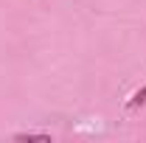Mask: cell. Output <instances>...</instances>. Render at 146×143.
<instances>
[{
	"label": "cell",
	"mask_w": 146,
	"mask_h": 143,
	"mask_svg": "<svg viewBox=\"0 0 146 143\" xmlns=\"http://www.w3.org/2000/svg\"><path fill=\"white\" fill-rule=\"evenodd\" d=\"M14 140H42V143H51V135H14Z\"/></svg>",
	"instance_id": "7a4b0ae2"
},
{
	"label": "cell",
	"mask_w": 146,
	"mask_h": 143,
	"mask_svg": "<svg viewBox=\"0 0 146 143\" xmlns=\"http://www.w3.org/2000/svg\"><path fill=\"white\" fill-rule=\"evenodd\" d=\"M143 101H146V87H141V90H138V93H135V95H132V101H129V109L141 107Z\"/></svg>",
	"instance_id": "6da1fadb"
}]
</instances>
